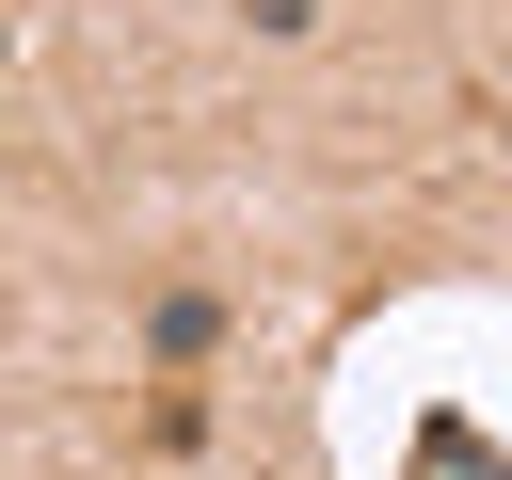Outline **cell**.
<instances>
[{"label": "cell", "instance_id": "1", "mask_svg": "<svg viewBox=\"0 0 512 480\" xmlns=\"http://www.w3.org/2000/svg\"><path fill=\"white\" fill-rule=\"evenodd\" d=\"M144 352H160V368H208V352H224V304H208V288H176V304L144 320Z\"/></svg>", "mask_w": 512, "mask_h": 480}]
</instances>
